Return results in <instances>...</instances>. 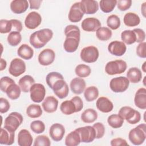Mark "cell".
I'll list each match as a JSON object with an SVG mask.
<instances>
[{
  "mask_svg": "<svg viewBox=\"0 0 146 146\" xmlns=\"http://www.w3.org/2000/svg\"><path fill=\"white\" fill-rule=\"evenodd\" d=\"M127 67V63L123 60H115L108 62L105 66L106 72L110 75L122 74Z\"/></svg>",
  "mask_w": 146,
  "mask_h": 146,
  "instance_id": "obj_4",
  "label": "cell"
},
{
  "mask_svg": "<svg viewBox=\"0 0 146 146\" xmlns=\"http://www.w3.org/2000/svg\"><path fill=\"white\" fill-rule=\"evenodd\" d=\"M18 83L22 91L26 93L30 91L31 87L35 83V80L31 76L27 75L22 77Z\"/></svg>",
  "mask_w": 146,
  "mask_h": 146,
  "instance_id": "obj_27",
  "label": "cell"
},
{
  "mask_svg": "<svg viewBox=\"0 0 146 146\" xmlns=\"http://www.w3.org/2000/svg\"><path fill=\"white\" fill-rule=\"evenodd\" d=\"M29 7V2L26 0H14L10 3L11 10L15 14H22Z\"/></svg>",
  "mask_w": 146,
  "mask_h": 146,
  "instance_id": "obj_25",
  "label": "cell"
},
{
  "mask_svg": "<svg viewBox=\"0 0 146 146\" xmlns=\"http://www.w3.org/2000/svg\"><path fill=\"white\" fill-rule=\"evenodd\" d=\"M145 46L146 43L145 42L140 43L136 47V54L138 56L141 58H146V52H145Z\"/></svg>",
  "mask_w": 146,
  "mask_h": 146,
  "instance_id": "obj_53",
  "label": "cell"
},
{
  "mask_svg": "<svg viewBox=\"0 0 146 146\" xmlns=\"http://www.w3.org/2000/svg\"><path fill=\"white\" fill-rule=\"evenodd\" d=\"M116 4V0H102L99 2L101 10L105 13H108L112 11Z\"/></svg>",
  "mask_w": 146,
  "mask_h": 146,
  "instance_id": "obj_38",
  "label": "cell"
},
{
  "mask_svg": "<svg viewBox=\"0 0 146 146\" xmlns=\"http://www.w3.org/2000/svg\"><path fill=\"white\" fill-rule=\"evenodd\" d=\"M133 31L135 32L136 34V42L137 43H141L143 42L145 39V33L144 31L141 29H134Z\"/></svg>",
  "mask_w": 146,
  "mask_h": 146,
  "instance_id": "obj_52",
  "label": "cell"
},
{
  "mask_svg": "<svg viewBox=\"0 0 146 146\" xmlns=\"http://www.w3.org/2000/svg\"><path fill=\"white\" fill-rule=\"evenodd\" d=\"M43 110L47 113H53L58 108V100L52 96L46 97L42 104Z\"/></svg>",
  "mask_w": 146,
  "mask_h": 146,
  "instance_id": "obj_19",
  "label": "cell"
},
{
  "mask_svg": "<svg viewBox=\"0 0 146 146\" xmlns=\"http://www.w3.org/2000/svg\"><path fill=\"white\" fill-rule=\"evenodd\" d=\"M98 118L97 112L92 108L84 110L81 114V120L85 123H94Z\"/></svg>",
  "mask_w": 146,
  "mask_h": 146,
  "instance_id": "obj_31",
  "label": "cell"
},
{
  "mask_svg": "<svg viewBox=\"0 0 146 146\" xmlns=\"http://www.w3.org/2000/svg\"><path fill=\"white\" fill-rule=\"evenodd\" d=\"M83 11L86 14H94L99 9L98 2L94 0H82L80 1Z\"/></svg>",
  "mask_w": 146,
  "mask_h": 146,
  "instance_id": "obj_22",
  "label": "cell"
},
{
  "mask_svg": "<svg viewBox=\"0 0 146 146\" xmlns=\"http://www.w3.org/2000/svg\"><path fill=\"white\" fill-rule=\"evenodd\" d=\"M92 127L94 128L96 132V138L97 139H101L103 137L105 133V127L104 125L100 122L95 123Z\"/></svg>",
  "mask_w": 146,
  "mask_h": 146,
  "instance_id": "obj_49",
  "label": "cell"
},
{
  "mask_svg": "<svg viewBox=\"0 0 146 146\" xmlns=\"http://www.w3.org/2000/svg\"><path fill=\"white\" fill-rule=\"evenodd\" d=\"M118 114L131 124H135L141 119L140 113L129 106L122 107L119 110Z\"/></svg>",
  "mask_w": 146,
  "mask_h": 146,
  "instance_id": "obj_3",
  "label": "cell"
},
{
  "mask_svg": "<svg viewBox=\"0 0 146 146\" xmlns=\"http://www.w3.org/2000/svg\"><path fill=\"white\" fill-rule=\"evenodd\" d=\"M21 89L15 83L11 84L6 89V93L7 96L11 100H16L20 96Z\"/></svg>",
  "mask_w": 146,
  "mask_h": 146,
  "instance_id": "obj_34",
  "label": "cell"
},
{
  "mask_svg": "<svg viewBox=\"0 0 146 146\" xmlns=\"http://www.w3.org/2000/svg\"><path fill=\"white\" fill-rule=\"evenodd\" d=\"M17 54L19 56L25 60L31 59L34 55L33 49L27 44H22L18 48Z\"/></svg>",
  "mask_w": 146,
  "mask_h": 146,
  "instance_id": "obj_29",
  "label": "cell"
},
{
  "mask_svg": "<svg viewBox=\"0 0 146 146\" xmlns=\"http://www.w3.org/2000/svg\"><path fill=\"white\" fill-rule=\"evenodd\" d=\"M112 34V31L106 27H100L96 32V35L98 39L102 41L109 40L111 38Z\"/></svg>",
  "mask_w": 146,
  "mask_h": 146,
  "instance_id": "obj_39",
  "label": "cell"
},
{
  "mask_svg": "<svg viewBox=\"0 0 146 146\" xmlns=\"http://www.w3.org/2000/svg\"><path fill=\"white\" fill-rule=\"evenodd\" d=\"M145 63H146V62H144V63H143V66H142V70H143V72H146V70H145Z\"/></svg>",
  "mask_w": 146,
  "mask_h": 146,
  "instance_id": "obj_61",
  "label": "cell"
},
{
  "mask_svg": "<svg viewBox=\"0 0 146 146\" xmlns=\"http://www.w3.org/2000/svg\"><path fill=\"white\" fill-rule=\"evenodd\" d=\"M107 25L111 29L116 30L120 26V19L116 15H111L107 19Z\"/></svg>",
  "mask_w": 146,
  "mask_h": 146,
  "instance_id": "obj_44",
  "label": "cell"
},
{
  "mask_svg": "<svg viewBox=\"0 0 146 146\" xmlns=\"http://www.w3.org/2000/svg\"><path fill=\"white\" fill-rule=\"evenodd\" d=\"M7 63L5 60H4L3 58L1 59V64H0V70L3 71L5 68L6 67Z\"/></svg>",
  "mask_w": 146,
  "mask_h": 146,
  "instance_id": "obj_59",
  "label": "cell"
},
{
  "mask_svg": "<svg viewBox=\"0 0 146 146\" xmlns=\"http://www.w3.org/2000/svg\"><path fill=\"white\" fill-rule=\"evenodd\" d=\"M64 78L63 75L58 72H51L48 74L46 78V80L47 85L50 88H52L54 83L58 79Z\"/></svg>",
  "mask_w": 146,
  "mask_h": 146,
  "instance_id": "obj_45",
  "label": "cell"
},
{
  "mask_svg": "<svg viewBox=\"0 0 146 146\" xmlns=\"http://www.w3.org/2000/svg\"><path fill=\"white\" fill-rule=\"evenodd\" d=\"M55 58V52L50 48L42 50L38 55V62L40 64L46 66L52 64Z\"/></svg>",
  "mask_w": 146,
  "mask_h": 146,
  "instance_id": "obj_14",
  "label": "cell"
},
{
  "mask_svg": "<svg viewBox=\"0 0 146 146\" xmlns=\"http://www.w3.org/2000/svg\"><path fill=\"white\" fill-rule=\"evenodd\" d=\"M15 131L5 127L1 128L0 144L7 145H12L14 142Z\"/></svg>",
  "mask_w": 146,
  "mask_h": 146,
  "instance_id": "obj_18",
  "label": "cell"
},
{
  "mask_svg": "<svg viewBox=\"0 0 146 146\" xmlns=\"http://www.w3.org/2000/svg\"><path fill=\"white\" fill-rule=\"evenodd\" d=\"M123 21L128 27H135L139 25L140 22V19L139 15L134 13L129 12L125 14Z\"/></svg>",
  "mask_w": 146,
  "mask_h": 146,
  "instance_id": "obj_28",
  "label": "cell"
},
{
  "mask_svg": "<svg viewBox=\"0 0 146 146\" xmlns=\"http://www.w3.org/2000/svg\"><path fill=\"white\" fill-rule=\"evenodd\" d=\"M64 34L66 37H75L79 39H80V31L76 25L67 26L64 29Z\"/></svg>",
  "mask_w": 146,
  "mask_h": 146,
  "instance_id": "obj_41",
  "label": "cell"
},
{
  "mask_svg": "<svg viewBox=\"0 0 146 146\" xmlns=\"http://www.w3.org/2000/svg\"><path fill=\"white\" fill-rule=\"evenodd\" d=\"M99 55V52L98 49L94 46L84 47L80 53L81 59L84 62L88 63L95 62L98 60Z\"/></svg>",
  "mask_w": 146,
  "mask_h": 146,
  "instance_id": "obj_5",
  "label": "cell"
},
{
  "mask_svg": "<svg viewBox=\"0 0 146 146\" xmlns=\"http://www.w3.org/2000/svg\"><path fill=\"white\" fill-rule=\"evenodd\" d=\"M64 133L65 128L62 124L59 123L53 124L49 129L50 136L55 141L62 140Z\"/></svg>",
  "mask_w": 146,
  "mask_h": 146,
  "instance_id": "obj_17",
  "label": "cell"
},
{
  "mask_svg": "<svg viewBox=\"0 0 146 146\" xmlns=\"http://www.w3.org/2000/svg\"><path fill=\"white\" fill-rule=\"evenodd\" d=\"M61 112L66 115H70L76 112V108L74 102L71 99L63 102L60 106Z\"/></svg>",
  "mask_w": 146,
  "mask_h": 146,
  "instance_id": "obj_33",
  "label": "cell"
},
{
  "mask_svg": "<svg viewBox=\"0 0 146 146\" xmlns=\"http://www.w3.org/2000/svg\"><path fill=\"white\" fill-rule=\"evenodd\" d=\"M13 25L10 20L1 19L0 21V33L1 34L10 33L12 31Z\"/></svg>",
  "mask_w": 146,
  "mask_h": 146,
  "instance_id": "obj_47",
  "label": "cell"
},
{
  "mask_svg": "<svg viewBox=\"0 0 146 146\" xmlns=\"http://www.w3.org/2000/svg\"><path fill=\"white\" fill-rule=\"evenodd\" d=\"M81 27L82 29L87 32H94L101 27L100 21L94 17H89L84 19L82 23Z\"/></svg>",
  "mask_w": 146,
  "mask_h": 146,
  "instance_id": "obj_16",
  "label": "cell"
},
{
  "mask_svg": "<svg viewBox=\"0 0 146 146\" xmlns=\"http://www.w3.org/2000/svg\"><path fill=\"white\" fill-rule=\"evenodd\" d=\"M15 83L14 80L8 76H3L0 80V88L3 92H6L7 87L12 83Z\"/></svg>",
  "mask_w": 146,
  "mask_h": 146,
  "instance_id": "obj_50",
  "label": "cell"
},
{
  "mask_svg": "<svg viewBox=\"0 0 146 146\" xmlns=\"http://www.w3.org/2000/svg\"><path fill=\"white\" fill-rule=\"evenodd\" d=\"M84 13L83 11L80 2L74 3L71 7L68 18L71 22H79L82 19Z\"/></svg>",
  "mask_w": 146,
  "mask_h": 146,
  "instance_id": "obj_12",
  "label": "cell"
},
{
  "mask_svg": "<svg viewBox=\"0 0 146 146\" xmlns=\"http://www.w3.org/2000/svg\"><path fill=\"white\" fill-rule=\"evenodd\" d=\"M84 96L87 102L95 100L99 96V91L95 86H90L84 91Z\"/></svg>",
  "mask_w": 146,
  "mask_h": 146,
  "instance_id": "obj_40",
  "label": "cell"
},
{
  "mask_svg": "<svg viewBox=\"0 0 146 146\" xmlns=\"http://www.w3.org/2000/svg\"><path fill=\"white\" fill-rule=\"evenodd\" d=\"M12 25H13V29L12 30H13V31H14V30H15L16 31H18V32H21L22 30V22L17 19H11L10 20Z\"/></svg>",
  "mask_w": 146,
  "mask_h": 146,
  "instance_id": "obj_57",
  "label": "cell"
},
{
  "mask_svg": "<svg viewBox=\"0 0 146 146\" xmlns=\"http://www.w3.org/2000/svg\"><path fill=\"white\" fill-rule=\"evenodd\" d=\"M79 133L81 142L88 143L93 141L96 138V132L92 126L87 125L76 129Z\"/></svg>",
  "mask_w": 146,
  "mask_h": 146,
  "instance_id": "obj_9",
  "label": "cell"
},
{
  "mask_svg": "<svg viewBox=\"0 0 146 146\" xmlns=\"http://www.w3.org/2000/svg\"><path fill=\"white\" fill-rule=\"evenodd\" d=\"M51 89L53 90L54 93L59 99H64L67 96L69 93L68 86L64 80V78H61L56 81Z\"/></svg>",
  "mask_w": 146,
  "mask_h": 146,
  "instance_id": "obj_10",
  "label": "cell"
},
{
  "mask_svg": "<svg viewBox=\"0 0 146 146\" xmlns=\"http://www.w3.org/2000/svg\"><path fill=\"white\" fill-rule=\"evenodd\" d=\"M146 4V2H144L143 4H142V6H141V13L143 15V16L144 17H145V5Z\"/></svg>",
  "mask_w": 146,
  "mask_h": 146,
  "instance_id": "obj_60",
  "label": "cell"
},
{
  "mask_svg": "<svg viewBox=\"0 0 146 146\" xmlns=\"http://www.w3.org/2000/svg\"><path fill=\"white\" fill-rule=\"evenodd\" d=\"M81 142L78 132L75 129L69 133L65 139V145L67 146H76Z\"/></svg>",
  "mask_w": 146,
  "mask_h": 146,
  "instance_id": "obj_32",
  "label": "cell"
},
{
  "mask_svg": "<svg viewBox=\"0 0 146 146\" xmlns=\"http://www.w3.org/2000/svg\"><path fill=\"white\" fill-rule=\"evenodd\" d=\"M128 139L133 145L142 144L146 139V124H140L132 128L129 132Z\"/></svg>",
  "mask_w": 146,
  "mask_h": 146,
  "instance_id": "obj_2",
  "label": "cell"
},
{
  "mask_svg": "<svg viewBox=\"0 0 146 146\" xmlns=\"http://www.w3.org/2000/svg\"><path fill=\"white\" fill-rule=\"evenodd\" d=\"M75 72L76 75L80 78H86L90 75L91 70L88 66L84 64H80L76 67Z\"/></svg>",
  "mask_w": 146,
  "mask_h": 146,
  "instance_id": "obj_43",
  "label": "cell"
},
{
  "mask_svg": "<svg viewBox=\"0 0 146 146\" xmlns=\"http://www.w3.org/2000/svg\"><path fill=\"white\" fill-rule=\"evenodd\" d=\"M30 4V8L31 9H35L38 10L39 9L41 3L42 2V0H35V1H28Z\"/></svg>",
  "mask_w": 146,
  "mask_h": 146,
  "instance_id": "obj_58",
  "label": "cell"
},
{
  "mask_svg": "<svg viewBox=\"0 0 146 146\" xmlns=\"http://www.w3.org/2000/svg\"><path fill=\"white\" fill-rule=\"evenodd\" d=\"M111 145L112 146H127L129 145L127 141L122 138L117 137L111 140Z\"/></svg>",
  "mask_w": 146,
  "mask_h": 146,
  "instance_id": "obj_55",
  "label": "cell"
},
{
  "mask_svg": "<svg viewBox=\"0 0 146 146\" xmlns=\"http://www.w3.org/2000/svg\"><path fill=\"white\" fill-rule=\"evenodd\" d=\"M30 98L35 103H40L44 99L46 89L40 83H34L30 89Z\"/></svg>",
  "mask_w": 146,
  "mask_h": 146,
  "instance_id": "obj_8",
  "label": "cell"
},
{
  "mask_svg": "<svg viewBox=\"0 0 146 146\" xmlns=\"http://www.w3.org/2000/svg\"><path fill=\"white\" fill-rule=\"evenodd\" d=\"M7 42L11 46H17L22 40V36L20 32L16 31H11L7 36Z\"/></svg>",
  "mask_w": 146,
  "mask_h": 146,
  "instance_id": "obj_42",
  "label": "cell"
},
{
  "mask_svg": "<svg viewBox=\"0 0 146 146\" xmlns=\"http://www.w3.org/2000/svg\"><path fill=\"white\" fill-rule=\"evenodd\" d=\"M71 100L74 102L76 106V112H80L83 108V102L82 99L78 96H75L73 97Z\"/></svg>",
  "mask_w": 146,
  "mask_h": 146,
  "instance_id": "obj_56",
  "label": "cell"
},
{
  "mask_svg": "<svg viewBox=\"0 0 146 146\" xmlns=\"http://www.w3.org/2000/svg\"><path fill=\"white\" fill-rule=\"evenodd\" d=\"M129 81L125 76H119L112 78L110 82L111 90L116 93L125 91L129 86Z\"/></svg>",
  "mask_w": 146,
  "mask_h": 146,
  "instance_id": "obj_6",
  "label": "cell"
},
{
  "mask_svg": "<svg viewBox=\"0 0 146 146\" xmlns=\"http://www.w3.org/2000/svg\"><path fill=\"white\" fill-rule=\"evenodd\" d=\"M30 129L35 133H42L45 130V125L40 120H34L30 124Z\"/></svg>",
  "mask_w": 146,
  "mask_h": 146,
  "instance_id": "obj_46",
  "label": "cell"
},
{
  "mask_svg": "<svg viewBox=\"0 0 146 146\" xmlns=\"http://www.w3.org/2000/svg\"><path fill=\"white\" fill-rule=\"evenodd\" d=\"M34 146H50L51 145L50 140L46 135H39L34 140L33 144Z\"/></svg>",
  "mask_w": 146,
  "mask_h": 146,
  "instance_id": "obj_48",
  "label": "cell"
},
{
  "mask_svg": "<svg viewBox=\"0 0 146 146\" xmlns=\"http://www.w3.org/2000/svg\"><path fill=\"white\" fill-rule=\"evenodd\" d=\"M33 138L30 132L26 129H21L18 135V144L19 146H30L32 145Z\"/></svg>",
  "mask_w": 146,
  "mask_h": 146,
  "instance_id": "obj_23",
  "label": "cell"
},
{
  "mask_svg": "<svg viewBox=\"0 0 146 146\" xmlns=\"http://www.w3.org/2000/svg\"><path fill=\"white\" fill-rule=\"evenodd\" d=\"M134 103L141 110L146 109V89L145 88H140L136 92Z\"/></svg>",
  "mask_w": 146,
  "mask_h": 146,
  "instance_id": "obj_20",
  "label": "cell"
},
{
  "mask_svg": "<svg viewBox=\"0 0 146 146\" xmlns=\"http://www.w3.org/2000/svg\"><path fill=\"white\" fill-rule=\"evenodd\" d=\"M42 22L41 15L36 11L29 13L25 20V26L31 30H33L38 27Z\"/></svg>",
  "mask_w": 146,
  "mask_h": 146,
  "instance_id": "obj_13",
  "label": "cell"
},
{
  "mask_svg": "<svg viewBox=\"0 0 146 146\" xmlns=\"http://www.w3.org/2000/svg\"><path fill=\"white\" fill-rule=\"evenodd\" d=\"M26 114L29 117L37 118L42 115V110L40 105L32 104L27 108Z\"/></svg>",
  "mask_w": 146,
  "mask_h": 146,
  "instance_id": "obj_35",
  "label": "cell"
},
{
  "mask_svg": "<svg viewBox=\"0 0 146 146\" xmlns=\"http://www.w3.org/2000/svg\"><path fill=\"white\" fill-rule=\"evenodd\" d=\"M26 64L22 59L14 58L10 62L9 72L11 75L18 77L23 74L26 71Z\"/></svg>",
  "mask_w": 146,
  "mask_h": 146,
  "instance_id": "obj_11",
  "label": "cell"
},
{
  "mask_svg": "<svg viewBox=\"0 0 146 146\" xmlns=\"http://www.w3.org/2000/svg\"><path fill=\"white\" fill-rule=\"evenodd\" d=\"M85 80L82 78H75L70 82V88L71 91L77 95L81 94L86 88Z\"/></svg>",
  "mask_w": 146,
  "mask_h": 146,
  "instance_id": "obj_24",
  "label": "cell"
},
{
  "mask_svg": "<svg viewBox=\"0 0 146 146\" xmlns=\"http://www.w3.org/2000/svg\"><path fill=\"white\" fill-rule=\"evenodd\" d=\"M80 39L75 37H66L63 43L64 50L67 52H74L78 48Z\"/></svg>",
  "mask_w": 146,
  "mask_h": 146,
  "instance_id": "obj_26",
  "label": "cell"
},
{
  "mask_svg": "<svg viewBox=\"0 0 146 146\" xmlns=\"http://www.w3.org/2000/svg\"><path fill=\"white\" fill-rule=\"evenodd\" d=\"M117 6L120 11H125L129 9L132 5L131 0H119L117 1Z\"/></svg>",
  "mask_w": 146,
  "mask_h": 146,
  "instance_id": "obj_51",
  "label": "cell"
},
{
  "mask_svg": "<svg viewBox=\"0 0 146 146\" xmlns=\"http://www.w3.org/2000/svg\"><path fill=\"white\" fill-rule=\"evenodd\" d=\"M23 120V116L17 112H11L5 119L4 127L15 131L22 124Z\"/></svg>",
  "mask_w": 146,
  "mask_h": 146,
  "instance_id": "obj_7",
  "label": "cell"
},
{
  "mask_svg": "<svg viewBox=\"0 0 146 146\" xmlns=\"http://www.w3.org/2000/svg\"><path fill=\"white\" fill-rule=\"evenodd\" d=\"M97 108L103 113H108L113 108L112 102L107 98L102 96L100 97L96 103Z\"/></svg>",
  "mask_w": 146,
  "mask_h": 146,
  "instance_id": "obj_21",
  "label": "cell"
},
{
  "mask_svg": "<svg viewBox=\"0 0 146 146\" xmlns=\"http://www.w3.org/2000/svg\"><path fill=\"white\" fill-rule=\"evenodd\" d=\"M107 122L110 127L116 129L122 127L124 119L119 114H112L108 116Z\"/></svg>",
  "mask_w": 146,
  "mask_h": 146,
  "instance_id": "obj_36",
  "label": "cell"
},
{
  "mask_svg": "<svg viewBox=\"0 0 146 146\" xmlns=\"http://www.w3.org/2000/svg\"><path fill=\"white\" fill-rule=\"evenodd\" d=\"M53 32L50 29H43L30 35V43L35 48L44 47L52 38Z\"/></svg>",
  "mask_w": 146,
  "mask_h": 146,
  "instance_id": "obj_1",
  "label": "cell"
},
{
  "mask_svg": "<svg viewBox=\"0 0 146 146\" xmlns=\"http://www.w3.org/2000/svg\"><path fill=\"white\" fill-rule=\"evenodd\" d=\"M121 39L124 43L128 45L132 44L136 42V34L133 30H124L121 33Z\"/></svg>",
  "mask_w": 146,
  "mask_h": 146,
  "instance_id": "obj_37",
  "label": "cell"
},
{
  "mask_svg": "<svg viewBox=\"0 0 146 146\" xmlns=\"http://www.w3.org/2000/svg\"><path fill=\"white\" fill-rule=\"evenodd\" d=\"M127 78L132 83H139L142 78L141 71L137 67H131L127 72Z\"/></svg>",
  "mask_w": 146,
  "mask_h": 146,
  "instance_id": "obj_30",
  "label": "cell"
},
{
  "mask_svg": "<svg viewBox=\"0 0 146 146\" xmlns=\"http://www.w3.org/2000/svg\"><path fill=\"white\" fill-rule=\"evenodd\" d=\"M127 47L125 43L119 40L111 42L108 46V50L110 54L117 56L123 55L126 52Z\"/></svg>",
  "mask_w": 146,
  "mask_h": 146,
  "instance_id": "obj_15",
  "label": "cell"
},
{
  "mask_svg": "<svg viewBox=\"0 0 146 146\" xmlns=\"http://www.w3.org/2000/svg\"><path fill=\"white\" fill-rule=\"evenodd\" d=\"M10 106L9 101L3 98H0V112L4 113L7 112L10 109Z\"/></svg>",
  "mask_w": 146,
  "mask_h": 146,
  "instance_id": "obj_54",
  "label": "cell"
}]
</instances>
